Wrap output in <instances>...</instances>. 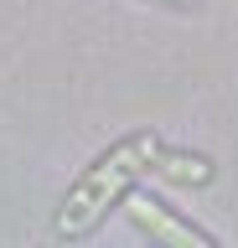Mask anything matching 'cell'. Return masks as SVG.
<instances>
[{
  "label": "cell",
  "mask_w": 238,
  "mask_h": 248,
  "mask_svg": "<svg viewBox=\"0 0 238 248\" xmlns=\"http://www.w3.org/2000/svg\"><path fill=\"white\" fill-rule=\"evenodd\" d=\"M156 155H160V140L150 129H135V135L114 140L109 150H98L83 176L67 186V197L57 202V212H52V232L67 238V243H78V238H94L104 228V217L114 207H125V197L140 186V176L156 170Z\"/></svg>",
  "instance_id": "cell-1"
},
{
  "label": "cell",
  "mask_w": 238,
  "mask_h": 248,
  "mask_svg": "<svg viewBox=\"0 0 238 248\" xmlns=\"http://www.w3.org/2000/svg\"><path fill=\"white\" fill-rule=\"evenodd\" d=\"M125 212H129V222H135L150 243H166V248H218V238H212L207 228L187 222V217L176 212V207H166L160 197L129 191V197H125Z\"/></svg>",
  "instance_id": "cell-2"
},
{
  "label": "cell",
  "mask_w": 238,
  "mask_h": 248,
  "mask_svg": "<svg viewBox=\"0 0 238 248\" xmlns=\"http://www.w3.org/2000/svg\"><path fill=\"white\" fill-rule=\"evenodd\" d=\"M150 176H160V181H171V186H207L212 181V160H207V155H191V150H166V145H160Z\"/></svg>",
  "instance_id": "cell-3"
},
{
  "label": "cell",
  "mask_w": 238,
  "mask_h": 248,
  "mask_svg": "<svg viewBox=\"0 0 238 248\" xmlns=\"http://www.w3.org/2000/svg\"><path fill=\"white\" fill-rule=\"evenodd\" d=\"M156 5H166V11H202L207 0H156Z\"/></svg>",
  "instance_id": "cell-4"
}]
</instances>
